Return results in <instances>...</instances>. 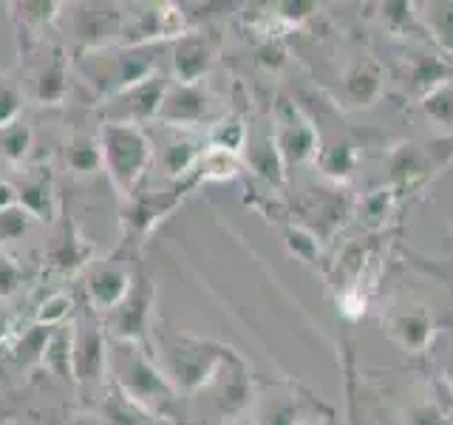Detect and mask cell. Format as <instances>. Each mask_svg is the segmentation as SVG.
I'll use <instances>...</instances> for the list:
<instances>
[{
  "instance_id": "cell-27",
  "label": "cell",
  "mask_w": 453,
  "mask_h": 425,
  "mask_svg": "<svg viewBox=\"0 0 453 425\" xmlns=\"http://www.w3.org/2000/svg\"><path fill=\"white\" fill-rule=\"evenodd\" d=\"M28 148H32V131H28L26 122L18 120L14 125L0 131V156H4L9 165H20L28 156Z\"/></svg>"
},
{
  "instance_id": "cell-12",
  "label": "cell",
  "mask_w": 453,
  "mask_h": 425,
  "mask_svg": "<svg viewBox=\"0 0 453 425\" xmlns=\"http://www.w3.org/2000/svg\"><path fill=\"white\" fill-rule=\"evenodd\" d=\"M134 269L122 261H96L91 264L88 275H85V295L96 315H108L119 306V301L131 290Z\"/></svg>"
},
{
  "instance_id": "cell-24",
  "label": "cell",
  "mask_w": 453,
  "mask_h": 425,
  "mask_svg": "<svg viewBox=\"0 0 453 425\" xmlns=\"http://www.w3.org/2000/svg\"><path fill=\"white\" fill-rule=\"evenodd\" d=\"M320 170L332 179H349L354 165H357V153L349 145V142H332V145H320L318 159Z\"/></svg>"
},
{
  "instance_id": "cell-2",
  "label": "cell",
  "mask_w": 453,
  "mask_h": 425,
  "mask_svg": "<svg viewBox=\"0 0 453 425\" xmlns=\"http://www.w3.org/2000/svg\"><path fill=\"white\" fill-rule=\"evenodd\" d=\"M74 68L96 91L99 103L134 89L142 80L159 74V68H156V46H111L80 51Z\"/></svg>"
},
{
  "instance_id": "cell-31",
  "label": "cell",
  "mask_w": 453,
  "mask_h": 425,
  "mask_svg": "<svg viewBox=\"0 0 453 425\" xmlns=\"http://www.w3.org/2000/svg\"><path fill=\"white\" fill-rule=\"evenodd\" d=\"M287 247L303 261H315L318 259V238L311 233H306V230H301V227H289Z\"/></svg>"
},
{
  "instance_id": "cell-26",
  "label": "cell",
  "mask_w": 453,
  "mask_h": 425,
  "mask_svg": "<svg viewBox=\"0 0 453 425\" xmlns=\"http://www.w3.org/2000/svg\"><path fill=\"white\" fill-rule=\"evenodd\" d=\"M419 105H422L425 113H428L431 122H436L439 128H448V131H453V80L442 82L428 97H422Z\"/></svg>"
},
{
  "instance_id": "cell-14",
  "label": "cell",
  "mask_w": 453,
  "mask_h": 425,
  "mask_svg": "<svg viewBox=\"0 0 453 425\" xmlns=\"http://www.w3.org/2000/svg\"><path fill=\"white\" fill-rule=\"evenodd\" d=\"M388 335L400 349L422 354L434 340V318L425 306H405L388 315Z\"/></svg>"
},
{
  "instance_id": "cell-18",
  "label": "cell",
  "mask_w": 453,
  "mask_h": 425,
  "mask_svg": "<svg viewBox=\"0 0 453 425\" xmlns=\"http://www.w3.org/2000/svg\"><path fill=\"white\" fill-rule=\"evenodd\" d=\"M453 80V66L439 54H414L408 57V68H405V89L411 94H417L419 99L428 97L434 89H439L442 82Z\"/></svg>"
},
{
  "instance_id": "cell-6",
  "label": "cell",
  "mask_w": 453,
  "mask_h": 425,
  "mask_svg": "<svg viewBox=\"0 0 453 425\" xmlns=\"http://www.w3.org/2000/svg\"><path fill=\"white\" fill-rule=\"evenodd\" d=\"M105 326L96 321V312H80L71 321V380L80 386H94L108 372Z\"/></svg>"
},
{
  "instance_id": "cell-1",
  "label": "cell",
  "mask_w": 453,
  "mask_h": 425,
  "mask_svg": "<svg viewBox=\"0 0 453 425\" xmlns=\"http://www.w3.org/2000/svg\"><path fill=\"white\" fill-rule=\"evenodd\" d=\"M108 368L117 382L125 403L145 411L153 420H176L179 391L159 366V358L145 349V344H125L111 340L108 346Z\"/></svg>"
},
{
  "instance_id": "cell-32",
  "label": "cell",
  "mask_w": 453,
  "mask_h": 425,
  "mask_svg": "<svg viewBox=\"0 0 453 425\" xmlns=\"http://www.w3.org/2000/svg\"><path fill=\"white\" fill-rule=\"evenodd\" d=\"M405 425H448V420H445L442 408H439L436 403L422 400V403H414L408 408Z\"/></svg>"
},
{
  "instance_id": "cell-34",
  "label": "cell",
  "mask_w": 453,
  "mask_h": 425,
  "mask_svg": "<svg viewBox=\"0 0 453 425\" xmlns=\"http://www.w3.org/2000/svg\"><path fill=\"white\" fill-rule=\"evenodd\" d=\"M4 261V259H0ZM18 281H20V273L14 269L12 264H0V295H9L18 290Z\"/></svg>"
},
{
  "instance_id": "cell-23",
  "label": "cell",
  "mask_w": 453,
  "mask_h": 425,
  "mask_svg": "<svg viewBox=\"0 0 453 425\" xmlns=\"http://www.w3.org/2000/svg\"><path fill=\"white\" fill-rule=\"evenodd\" d=\"M247 139H250V131H247L244 122H241L238 117H221L216 125L210 128L207 145L216 148V151H226V153L238 156L241 151L247 148Z\"/></svg>"
},
{
  "instance_id": "cell-21",
  "label": "cell",
  "mask_w": 453,
  "mask_h": 425,
  "mask_svg": "<svg viewBox=\"0 0 453 425\" xmlns=\"http://www.w3.org/2000/svg\"><path fill=\"white\" fill-rule=\"evenodd\" d=\"M65 165L74 174H96L103 167V148H99V136L91 134H74L65 145Z\"/></svg>"
},
{
  "instance_id": "cell-17",
  "label": "cell",
  "mask_w": 453,
  "mask_h": 425,
  "mask_svg": "<svg viewBox=\"0 0 453 425\" xmlns=\"http://www.w3.org/2000/svg\"><path fill=\"white\" fill-rule=\"evenodd\" d=\"M12 9V20L18 28V37L23 40V49L37 46L42 42L46 28L60 18V4H51V0H37V4H9Z\"/></svg>"
},
{
  "instance_id": "cell-30",
  "label": "cell",
  "mask_w": 453,
  "mask_h": 425,
  "mask_svg": "<svg viewBox=\"0 0 453 425\" xmlns=\"http://www.w3.org/2000/svg\"><path fill=\"white\" fill-rule=\"evenodd\" d=\"M32 221L35 219L28 216V212L20 205H14L9 210H0V244H9V241L20 238L28 230V224H32Z\"/></svg>"
},
{
  "instance_id": "cell-10",
  "label": "cell",
  "mask_w": 453,
  "mask_h": 425,
  "mask_svg": "<svg viewBox=\"0 0 453 425\" xmlns=\"http://www.w3.org/2000/svg\"><path fill=\"white\" fill-rule=\"evenodd\" d=\"M156 122H162L167 128H179V131H190V128H198L204 122L216 125V103H212L210 91L202 82L188 85V82H170L159 117Z\"/></svg>"
},
{
  "instance_id": "cell-19",
  "label": "cell",
  "mask_w": 453,
  "mask_h": 425,
  "mask_svg": "<svg viewBox=\"0 0 453 425\" xmlns=\"http://www.w3.org/2000/svg\"><path fill=\"white\" fill-rule=\"evenodd\" d=\"M417 9H422L417 12L422 32L431 37V42L442 54H453V0H434V4Z\"/></svg>"
},
{
  "instance_id": "cell-25",
  "label": "cell",
  "mask_w": 453,
  "mask_h": 425,
  "mask_svg": "<svg viewBox=\"0 0 453 425\" xmlns=\"http://www.w3.org/2000/svg\"><path fill=\"white\" fill-rule=\"evenodd\" d=\"M255 425H306L292 397H273L255 414Z\"/></svg>"
},
{
  "instance_id": "cell-22",
  "label": "cell",
  "mask_w": 453,
  "mask_h": 425,
  "mask_svg": "<svg viewBox=\"0 0 453 425\" xmlns=\"http://www.w3.org/2000/svg\"><path fill=\"white\" fill-rule=\"evenodd\" d=\"M250 165L255 174L264 176L266 182H275V184L283 182V170H287V165H283L280 153L275 148L273 134L261 136L258 142H250Z\"/></svg>"
},
{
  "instance_id": "cell-7",
  "label": "cell",
  "mask_w": 453,
  "mask_h": 425,
  "mask_svg": "<svg viewBox=\"0 0 453 425\" xmlns=\"http://www.w3.org/2000/svg\"><path fill=\"white\" fill-rule=\"evenodd\" d=\"M273 139H275V148L287 167L318 159V151H320L318 128L301 108L289 103V99H280V105L275 108Z\"/></svg>"
},
{
  "instance_id": "cell-3",
  "label": "cell",
  "mask_w": 453,
  "mask_h": 425,
  "mask_svg": "<svg viewBox=\"0 0 453 425\" xmlns=\"http://www.w3.org/2000/svg\"><path fill=\"white\" fill-rule=\"evenodd\" d=\"M99 148H103V167L108 170L111 184L125 198L139 190L142 176L148 174L156 159L153 142L145 128L139 125H113L103 122L99 128Z\"/></svg>"
},
{
  "instance_id": "cell-29",
  "label": "cell",
  "mask_w": 453,
  "mask_h": 425,
  "mask_svg": "<svg viewBox=\"0 0 453 425\" xmlns=\"http://www.w3.org/2000/svg\"><path fill=\"white\" fill-rule=\"evenodd\" d=\"M71 312H74V301H71V295L54 292V295H49L46 301L40 304V309H37V326L57 329V326L65 323V318H71Z\"/></svg>"
},
{
  "instance_id": "cell-4",
  "label": "cell",
  "mask_w": 453,
  "mask_h": 425,
  "mask_svg": "<svg viewBox=\"0 0 453 425\" xmlns=\"http://www.w3.org/2000/svg\"><path fill=\"white\" fill-rule=\"evenodd\" d=\"M165 375L176 386V391H202L219 380V372L226 368L235 354L216 340H202L190 335H176L165 344Z\"/></svg>"
},
{
  "instance_id": "cell-20",
  "label": "cell",
  "mask_w": 453,
  "mask_h": 425,
  "mask_svg": "<svg viewBox=\"0 0 453 425\" xmlns=\"http://www.w3.org/2000/svg\"><path fill=\"white\" fill-rule=\"evenodd\" d=\"M42 366L60 380H71V323L57 326L49 332L46 346H42Z\"/></svg>"
},
{
  "instance_id": "cell-5",
  "label": "cell",
  "mask_w": 453,
  "mask_h": 425,
  "mask_svg": "<svg viewBox=\"0 0 453 425\" xmlns=\"http://www.w3.org/2000/svg\"><path fill=\"white\" fill-rule=\"evenodd\" d=\"M28 63L26 80L20 89L26 97H32L37 105H60L68 94V57L60 46H46V40L37 46L23 49Z\"/></svg>"
},
{
  "instance_id": "cell-33",
  "label": "cell",
  "mask_w": 453,
  "mask_h": 425,
  "mask_svg": "<svg viewBox=\"0 0 453 425\" xmlns=\"http://www.w3.org/2000/svg\"><path fill=\"white\" fill-rule=\"evenodd\" d=\"M278 12H275V18H280V20H287V23H301L303 18H309L311 12H315L318 6L315 4H280V6H275Z\"/></svg>"
},
{
  "instance_id": "cell-28",
  "label": "cell",
  "mask_w": 453,
  "mask_h": 425,
  "mask_svg": "<svg viewBox=\"0 0 453 425\" xmlns=\"http://www.w3.org/2000/svg\"><path fill=\"white\" fill-rule=\"evenodd\" d=\"M23 103H26V94L20 89V80L0 74V131L20 120Z\"/></svg>"
},
{
  "instance_id": "cell-35",
  "label": "cell",
  "mask_w": 453,
  "mask_h": 425,
  "mask_svg": "<svg viewBox=\"0 0 453 425\" xmlns=\"http://www.w3.org/2000/svg\"><path fill=\"white\" fill-rule=\"evenodd\" d=\"M18 205V188L12 182L0 179V210H9Z\"/></svg>"
},
{
  "instance_id": "cell-9",
  "label": "cell",
  "mask_w": 453,
  "mask_h": 425,
  "mask_svg": "<svg viewBox=\"0 0 453 425\" xmlns=\"http://www.w3.org/2000/svg\"><path fill=\"white\" fill-rule=\"evenodd\" d=\"M167 85H170V80H165L162 71L136 82L134 89L105 99L103 108H99L103 111V120L113 122V125H139L142 128V122H150L159 117Z\"/></svg>"
},
{
  "instance_id": "cell-15",
  "label": "cell",
  "mask_w": 453,
  "mask_h": 425,
  "mask_svg": "<svg viewBox=\"0 0 453 425\" xmlns=\"http://www.w3.org/2000/svg\"><path fill=\"white\" fill-rule=\"evenodd\" d=\"M386 91V68L374 57H360L343 71V94L354 108H372Z\"/></svg>"
},
{
  "instance_id": "cell-8",
  "label": "cell",
  "mask_w": 453,
  "mask_h": 425,
  "mask_svg": "<svg viewBox=\"0 0 453 425\" xmlns=\"http://www.w3.org/2000/svg\"><path fill=\"white\" fill-rule=\"evenodd\" d=\"M156 304V287L148 275H136L131 281V290L119 301V306L108 312V337L125 340V344H145L150 315Z\"/></svg>"
},
{
  "instance_id": "cell-13",
  "label": "cell",
  "mask_w": 453,
  "mask_h": 425,
  "mask_svg": "<svg viewBox=\"0 0 453 425\" xmlns=\"http://www.w3.org/2000/svg\"><path fill=\"white\" fill-rule=\"evenodd\" d=\"M173 77L176 82H202L219 60V37L210 32H188L173 40Z\"/></svg>"
},
{
  "instance_id": "cell-16",
  "label": "cell",
  "mask_w": 453,
  "mask_h": 425,
  "mask_svg": "<svg viewBox=\"0 0 453 425\" xmlns=\"http://www.w3.org/2000/svg\"><path fill=\"white\" fill-rule=\"evenodd\" d=\"M18 205L32 219H40V221L54 219L57 196H54V182H51L49 167H35V170H28V174H23V182L18 184Z\"/></svg>"
},
{
  "instance_id": "cell-11",
  "label": "cell",
  "mask_w": 453,
  "mask_h": 425,
  "mask_svg": "<svg viewBox=\"0 0 453 425\" xmlns=\"http://www.w3.org/2000/svg\"><path fill=\"white\" fill-rule=\"evenodd\" d=\"M74 14V32L82 42V51L119 46L125 12L119 4H80Z\"/></svg>"
}]
</instances>
